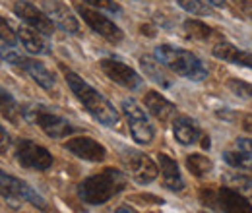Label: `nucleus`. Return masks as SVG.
Masks as SVG:
<instances>
[{"label":"nucleus","instance_id":"nucleus-31","mask_svg":"<svg viewBox=\"0 0 252 213\" xmlns=\"http://www.w3.org/2000/svg\"><path fill=\"white\" fill-rule=\"evenodd\" d=\"M8 140H10V136H8V132L4 130V126L0 124V148L8 146Z\"/></svg>","mask_w":252,"mask_h":213},{"label":"nucleus","instance_id":"nucleus-6","mask_svg":"<svg viewBox=\"0 0 252 213\" xmlns=\"http://www.w3.org/2000/svg\"><path fill=\"white\" fill-rule=\"evenodd\" d=\"M0 55H2L4 61L10 62L12 66L24 70L39 88H43V90H47V91H51V90L57 88V80H55L53 72H51L43 62L35 61V59H28V57H22V55H18V53L12 51V49H2Z\"/></svg>","mask_w":252,"mask_h":213},{"label":"nucleus","instance_id":"nucleus-1","mask_svg":"<svg viewBox=\"0 0 252 213\" xmlns=\"http://www.w3.org/2000/svg\"><path fill=\"white\" fill-rule=\"evenodd\" d=\"M63 72L68 88L72 90V93L76 95V99L84 105V109L94 117L95 121L99 122V124H103V126H107V128H117L121 124L119 111L113 107V103L105 95H101L94 86H90L76 72H72V70H68L64 66H63Z\"/></svg>","mask_w":252,"mask_h":213},{"label":"nucleus","instance_id":"nucleus-19","mask_svg":"<svg viewBox=\"0 0 252 213\" xmlns=\"http://www.w3.org/2000/svg\"><path fill=\"white\" fill-rule=\"evenodd\" d=\"M18 39L26 47L28 53L32 55H51V45L45 39L43 33H39L33 28H20L18 30Z\"/></svg>","mask_w":252,"mask_h":213},{"label":"nucleus","instance_id":"nucleus-17","mask_svg":"<svg viewBox=\"0 0 252 213\" xmlns=\"http://www.w3.org/2000/svg\"><path fill=\"white\" fill-rule=\"evenodd\" d=\"M158 163H159V173L163 177L165 188H169L173 192H181L185 188V181L181 177V169H179L177 161L173 157H169L167 153H159Z\"/></svg>","mask_w":252,"mask_h":213},{"label":"nucleus","instance_id":"nucleus-20","mask_svg":"<svg viewBox=\"0 0 252 213\" xmlns=\"http://www.w3.org/2000/svg\"><path fill=\"white\" fill-rule=\"evenodd\" d=\"M140 66H142L144 74H146L152 82H156L158 86L165 88V90L173 86L171 78H169L167 72H165V66H163L156 57H148V55H144V57L140 59Z\"/></svg>","mask_w":252,"mask_h":213},{"label":"nucleus","instance_id":"nucleus-15","mask_svg":"<svg viewBox=\"0 0 252 213\" xmlns=\"http://www.w3.org/2000/svg\"><path fill=\"white\" fill-rule=\"evenodd\" d=\"M45 14L53 20V24L57 28H61L66 33H72V35L80 33V22H78V18L72 14V10L68 6H64L63 2H59V0L45 2Z\"/></svg>","mask_w":252,"mask_h":213},{"label":"nucleus","instance_id":"nucleus-7","mask_svg":"<svg viewBox=\"0 0 252 213\" xmlns=\"http://www.w3.org/2000/svg\"><path fill=\"white\" fill-rule=\"evenodd\" d=\"M24 117L30 119L32 122H35L49 138L53 140H63V138H68L70 134H74L78 128L68 122L66 119L51 113L49 109L45 107H32V109H26L24 111Z\"/></svg>","mask_w":252,"mask_h":213},{"label":"nucleus","instance_id":"nucleus-13","mask_svg":"<svg viewBox=\"0 0 252 213\" xmlns=\"http://www.w3.org/2000/svg\"><path fill=\"white\" fill-rule=\"evenodd\" d=\"M14 12H16L18 18H22L30 28L37 30L39 33H43V35H53V33H55V24H53V20H51L45 12H41L37 6H33L32 2H28V0H18V2L14 4Z\"/></svg>","mask_w":252,"mask_h":213},{"label":"nucleus","instance_id":"nucleus-5","mask_svg":"<svg viewBox=\"0 0 252 213\" xmlns=\"http://www.w3.org/2000/svg\"><path fill=\"white\" fill-rule=\"evenodd\" d=\"M0 198H6L10 202H28L37 210H43V212L47 210L45 198L35 188L14 175L4 173L2 169H0Z\"/></svg>","mask_w":252,"mask_h":213},{"label":"nucleus","instance_id":"nucleus-27","mask_svg":"<svg viewBox=\"0 0 252 213\" xmlns=\"http://www.w3.org/2000/svg\"><path fill=\"white\" fill-rule=\"evenodd\" d=\"M0 41L10 47H14L18 43V31H14L10 22H6L2 16H0Z\"/></svg>","mask_w":252,"mask_h":213},{"label":"nucleus","instance_id":"nucleus-35","mask_svg":"<svg viewBox=\"0 0 252 213\" xmlns=\"http://www.w3.org/2000/svg\"><path fill=\"white\" fill-rule=\"evenodd\" d=\"M202 213H206V212H202Z\"/></svg>","mask_w":252,"mask_h":213},{"label":"nucleus","instance_id":"nucleus-34","mask_svg":"<svg viewBox=\"0 0 252 213\" xmlns=\"http://www.w3.org/2000/svg\"><path fill=\"white\" fill-rule=\"evenodd\" d=\"M206 2H210V4H212V6H218V8H223V6H225V2H227V0H206Z\"/></svg>","mask_w":252,"mask_h":213},{"label":"nucleus","instance_id":"nucleus-21","mask_svg":"<svg viewBox=\"0 0 252 213\" xmlns=\"http://www.w3.org/2000/svg\"><path fill=\"white\" fill-rule=\"evenodd\" d=\"M183 30L187 33V37L194 39V41H214V39L221 41L218 31L212 30L208 24H204V22H200V20H187V22L183 24Z\"/></svg>","mask_w":252,"mask_h":213},{"label":"nucleus","instance_id":"nucleus-8","mask_svg":"<svg viewBox=\"0 0 252 213\" xmlns=\"http://www.w3.org/2000/svg\"><path fill=\"white\" fill-rule=\"evenodd\" d=\"M76 12L80 14V18H84V22H86L97 35H101V37L107 39L109 43L119 45V43L125 39L123 30H121L115 22H111L109 18H105L99 10H95V8L88 6V4H76Z\"/></svg>","mask_w":252,"mask_h":213},{"label":"nucleus","instance_id":"nucleus-23","mask_svg":"<svg viewBox=\"0 0 252 213\" xmlns=\"http://www.w3.org/2000/svg\"><path fill=\"white\" fill-rule=\"evenodd\" d=\"M187 169H189L194 177L200 179V177H206L208 173H212L214 163H212L210 157H206L202 153H192V155L187 157Z\"/></svg>","mask_w":252,"mask_h":213},{"label":"nucleus","instance_id":"nucleus-3","mask_svg":"<svg viewBox=\"0 0 252 213\" xmlns=\"http://www.w3.org/2000/svg\"><path fill=\"white\" fill-rule=\"evenodd\" d=\"M156 59L167 70L175 72L177 76L187 78L190 82H202L208 78L206 64L187 49H179L173 45H159L156 49Z\"/></svg>","mask_w":252,"mask_h":213},{"label":"nucleus","instance_id":"nucleus-26","mask_svg":"<svg viewBox=\"0 0 252 213\" xmlns=\"http://www.w3.org/2000/svg\"><path fill=\"white\" fill-rule=\"evenodd\" d=\"M227 90L237 95V97H243V99H252V84L249 82H243L239 78H231L227 80Z\"/></svg>","mask_w":252,"mask_h":213},{"label":"nucleus","instance_id":"nucleus-11","mask_svg":"<svg viewBox=\"0 0 252 213\" xmlns=\"http://www.w3.org/2000/svg\"><path fill=\"white\" fill-rule=\"evenodd\" d=\"M99 68L103 70V74L111 82L123 86L126 90H138L142 86L140 74L134 68H130L128 64H125V62L115 61V59H103V61L99 62Z\"/></svg>","mask_w":252,"mask_h":213},{"label":"nucleus","instance_id":"nucleus-24","mask_svg":"<svg viewBox=\"0 0 252 213\" xmlns=\"http://www.w3.org/2000/svg\"><path fill=\"white\" fill-rule=\"evenodd\" d=\"M223 161L233 167V169H243V171H252V153L245 150H235V152L223 153Z\"/></svg>","mask_w":252,"mask_h":213},{"label":"nucleus","instance_id":"nucleus-2","mask_svg":"<svg viewBox=\"0 0 252 213\" xmlns=\"http://www.w3.org/2000/svg\"><path fill=\"white\" fill-rule=\"evenodd\" d=\"M126 188V175L115 167H107L101 173L88 177L78 186V198L88 206H101L113 200Z\"/></svg>","mask_w":252,"mask_h":213},{"label":"nucleus","instance_id":"nucleus-9","mask_svg":"<svg viewBox=\"0 0 252 213\" xmlns=\"http://www.w3.org/2000/svg\"><path fill=\"white\" fill-rule=\"evenodd\" d=\"M123 163L130 177L138 184H152L159 175L158 163L146 153L136 150H123Z\"/></svg>","mask_w":252,"mask_h":213},{"label":"nucleus","instance_id":"nucleus-25","mask_svg":"<svg viewBox=\"0 0 252 213\" xmlns=\"http://www.w3.org/2000/svg\"><path fill=\"white\" fill-rule=\"evenodd\" d=\"M177 4L192 16H212L214 8L206 0H177Z\"/></svg>","mask_w":252,"mask_h":213},{"label":"nucleus","instance_id":"nucleus-14","mask_svg":"<svg viewBox=\"0 0 252 213\" xmlns=\"http://www.w3.org/2000/svg\"><path fill=\"white\" fill-rule=\"evenodd\" d=\"M214 204L223 213H252V204L235 188L221 186L214 194Z\"/></svg>","mask_w":252,"mask_h":213},{"label":"nucleus","instance_id":"nucleus-28","mask_svg":"<svg viewBox=\"0 0 252 213\" xmlns=\"http://www.w3.org/2000/svg\"><path fill=\"white\" fill-rule=\"evenodd\" d=\"M82 2H86L88 6H94L97 10L111 12V14H119V12H121L119 2H115V0H82Z\"/></svg>","mask_w":252,"mask_h":213},{"label":"nucleus","instance_id":"nucleus-4","mask_svg":"<svg viewBox=\"0 0 252 213\" xmlns=\"http://www.w3.org/2000/svg\"><path fill=\"white\" fill-rule=\"evenodd\" d=\"M123 115L128 122V128H130L134 142L140 146H150L156 138V128L150 122L148 113L140 107V103L134 99H125L123 101Z\"/></svg>","mask_w":252,"mask_h":213},{"label":"nucleus","instance_id":"nucleus-32","mask_svg":"<svg viewBox=\"0 0 252 213\" xmlns=\"http://www.w3.org/2000/svg\"><path fill=\"white\" fill-rule=\"evenodd\" d=\"M241 66H245V68H251V70H252V53H247V51H245V55H243V61H241Z\"/></svg>","mask_w":252,"mask_h":213},{"label":"nucleus","instance_id":"nucleus-12","mask_svg":"<svg viewBox=\"0 0 252 213\" xmlns=\"http://www.w3.org/2000/svg\"><path fill=\"white\" fill-rule=\"evenodd\" d=\"M64 150L84 159L90 163H101L107 157V150L103 144H99L97 140L90 136H78V138H70L68 142H64Z\"/></svg>","mask_w":252,"mask_h":213},{"label":"nucleus","instance_id":"nucleus-29","mask_svg":"<svg viewBox=\"0 0 252 213\" xmlns=\"http://www.w3.org/2000/svg\"><path fill=\"white\" fill-rule=\"evenodd\" d=\"M237 150H245L252 153V138H239L237 140Z\"/></svg>","mask_w":252,"mask_h":213},{"label":"nucleus","instance_id":"nucleus-16","mask_svg":"<svg viewBox=\"0 0 252 213\" xmlns=\"http://www.w3.org/2000/svg\"><path fill=\"white\" fill-rule=\"evenodd\" d=\"M144 105L163 124H167V122L177 119V107H175V103H171L167 97H163L158 91H146V95H144Z\"/></svg>","mask_w":252,"mask_h":213},{"label":"nucleus","instance_id":"nucleus-10","mask_svg":"<svg viewBox=\"0 0 252 213\" xmlns=\"http://www.w3.org/2000/svg\"><path fill=\"white\" fill-rule=\"evenodd\" d=\"M16 159L24 169L47 171L53 167V155L47 148L35 144L32 140H20L16 144Z\"/></svg>","mask_w":252,"mask_h":213},{"label":"nucleus","instance_id":"nucleus-22","mask_svg":"<svg viewBox=\"0 0 252 213\" xmlns=\"http://www.w3.org/2000/svg\"><path fill=\"white\" fill-rule=\"evenodd\" d=\"M0 115L6 121L12 122V124H18L20 119L24 117V111L18 105V101L14 99V95L10 91H6L4 88H0Z\"/></svg>","mask_w":252,"mask_h":213},{"label":"nucleus","instance_id":"nucleus-33","mask_svg":"<svg viewBox=\"0 0 252 213\" xmlns=\"http://www.w3.org/2000/svg\"><path fill=\"white\" fill-rule=\"evenodd\" d=\"M113 213H136V210L130 208V206H119V208H115Z\"/></svg>","mask_w":252,"mask_h":213},{"label":"nucleus","instance_id":"nucleus-30","mask_svg":"<svg viewBox=\"0 0 252 213\" xmlns=\"http://www.w3.org/2000/svg\"><path fill=\"white\" fill-rule=\"evenodd\" d=\"M241 126H243L245 132L252 134V115H245V117L241 119Z\"/></svg>","mask_w":252,"mask_h":213},{"label":"nucleus","instance_id":"nucleus-18","mask_svg":"<svg viewBox=\"0 0 252 213\" xmlns=\"http://www.w3.org/2000/svg\"><path fill=\"white\" fill-rule=\"evenodd\" d=\"M173 136L179 144L192 146L198 140H202V130H200L198 122L192 121L190 117H177L173 121Z\"/></svg>","mask_w":252,"mask_h":213}]
</instances>
